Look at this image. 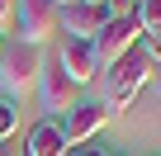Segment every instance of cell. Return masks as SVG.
<instances>
[{
  "label": "cell",
  "instance_id": "obj_19",
  "mask_svg": "<svg viewBox=\"0 0 161 156\" xmlns=\"http://www.w3.org/2000/svg\"><path fill=\"white\" fill-rule=\"evenodd\" d=\"M90 5H104V0H90Z\"/></svg>",
  "mask_w": 161,
  "mask_h": 156
},
{
  "label": "cell",
  "instance_id": "obj_1",
  "mask_svg": "<svg viewBox=\"0 0 161 156\" xmlns=\"http://www.w3.org/2000/svg\"><path fill=\"white\" fill-rule=\"evenodd\" d=\"M156 76V66L142 57V47H133L123 62H114L109 71H104V109H109V118H119L133 100H137V90Z\"/></svg>",
  "mask_w": 161,
  "mask_h": 156
},
{
  "label": "cell",
  "instance_id": "obj_3",
  "mask_svg": "<svg viewBox=\"0 0 161 156\" xmlns=\"http://www.w3.org/2000/svg\"><path fill=\"white\" fill-rule=\"evenodd\" d=\"M142 43V24L137 19H109L95 38V57H100V71H109L114 62H123L133 47Z\"/></svg>",
  "mask_w": 161,
  "mask_h": 156
},
{
  "label": "cell",
  "instance_id": "obj_7",
  "mask_svg": "<svg viewBox=\"0 0 161 156\" xmlns=\"http://www.w3.org/2000/svg\"><path fill=\"white\" fill-rule=\"evenodd\" d=\"M57 62H62V71L71 76L76 85H90L95 76H100V57H95V43H80V38H62V47H57Z\"/></svg>",
  "mask_w": 161,
  "mask_h": 156
},
{
  "label": "cell",
  "instance_id": "obj_14",
  "mask_svg": "<svg viewBox=\"0 0 161 156\" xmlns=\"http://www.w3.org/2000/svg\"><path fill=\"white\" fill-rule=\"evenodd\" d=\"M14 24V0H0V33Z\"/></svg>",
  "mask_w": 161,
  "mask_h": 156
},
{
  "label": "cell",
  "instance_id": "obj_12",
  "mask_svg": "<svg viewBox=\"0 0 161 156\" xmlns=\"http://www.w3.org/2000/svg\"><path fill=\"white\" fill-rule=\"evenodd\" d=\"M137 5H142V0H104L109 19H137Z\"/></svg>",
  "mask_w": 161,
  "mask_h": 156
},
{
  "label": "cell",
  "instance_id": "obj_17",
  "mask_svg": "<svg viewBox=\"0 0 161 156\" xmlns=\"http://www.w3.org/2000/svg\"><path fill=\"white\" fill-rule=\"evenodd\" d=\"M152 81H156V90H161V66H156V76H152Z\"/></svg>",
  "mask_w": 161,
  "mask_h": 156
},
{
  "label": "cell",
  "instance_id": "obj_18",
  "mask_svg": "<svg viewBox=\"0 0 161 156\" xmlns=\"http://www.w3.org/2000/svg\"><path fill=\"white\" fill-rule=\"evenodd\" d=\"M0 62H5V38H0Z\"/></svg>",
  "mask_w": 161,
  "mask_h": 156
},
{
  "label": "cell",
  "instance_id": "obj_20",
  "mask_svg": "<svg viewBox=\"0 0 161 156\" xmlns=\"http://www.w3.org/2000/svg\"><path fill=\"white\" fill-rule=\"evenodd\" d=\"M109 156H114V151H109Z\"/></svg>",
  "mask_w": 161,
  "mask_h": 156
},
{
  "label": "cell",
  "instance_id": "obj_13",
  "mask_svg": "<svg viewBox=\"0 0 161 156\" xmlns=\"http://www.w3.org/2000/svg\"><path fill=\"white\" fill-rule=\"evenodd\" d=\"M137 47H142V57H147L152 66H161V33H142Z\"/></svg>",
  "mask_w": 161,
  "mask_h": 156
},
{
  "label": "cell",
  "instance_id": "obj_15",
  "mask_svg": "<svg viewBox=\"0 0 161 156\" xmlns=\"http://www.w3.org/2000/svg\"><path fill=\"white\" fill-rule=\"evenodd\" d=\"M71 156H109V151H71Z\"/></svg>",
  "mask_w": 161,
  "mask_h": 156
},
{
  "label": "cell",
  "instance_id": "obj_11",
  "mask_svg": "<svg viewBox=\"0 0 161 156\" xmlns=\"http://www.w3.org/2000/svg\"><path fill=\"white\" fill-rule=\"evenodd\" d=\"M137 24H142V33H161V0H142L137 5Z\"/></svg>",
  "mask_w": 161,
  "mask_h": 156
},
{
  "label": "cell",
  "instance_id": "obj_16",
  "mask_svg": "<svg viewBox=\"0 0 161 156\" xmlns=\"http://www.w3.org/2000/svg\"><path fill=\"white\" fill-rule=\"evenodd\" d=\"M0 156H14V151H10V147H5V142H0Z\"/></svg>",
  "mask_w": 161,
  "mask_h": 156
},
{
  "label": "cell",
  "instance_id": "obj_6",
  "mask_svg": "<svg viewBox=\"0 0 161 156\" xmlns=\"http://www.w3.org/2000/svg\"><path fill=\"white\" fill-rule=\"evenodd\" d=\"M57 24L66 29V38H80V43H95L100 29L109 24V10L104 5H90V0H76V5H66L57 14Z\"/></svg>",
  "mask_w": 161,
  "mask_h": 156
},
{
  "label": "cell",
  "instance_id": "obj_2",
  "mask_svg": "<svg viewBox=\"0 0 161 156\" xmlns=\"http://www.w3.org/2000/svg\"><path fill=\"white\" fill-rule=\"evenodd\" d=\"M57 5L52 0H14V24H19V43L29 47H43L52 33H57Z\"/></svg>",
  "mask_w": 161,
  "mask_h": 156
},
{
  "label": "cell",
  "instance_id": "obj_4",
  "mask_svg": "<svg viewBox=\"0 0 161 156\" xmlns=\"http://www.w3.org/2000/svg\"><path fill=\"white\" fill-rule=\"evenodd\" d=\"M38 81H43V104H47L52 114H71V109L80 104V85L62 71V62H57V57H52V62H43Z\"/></svg>",
  "mask_w": 161,
  "mask_h": 156
},
{
  "label": "cell",
  "instance_id": "obj_8",
  "mask_svg": "<svg viewBox=\"0 0 161 156\" xmlns=\"http://www.w3.org/2000/svg\"><path fill=\"white\" fill-rule=\"evenodd\" d=\"M0 71H5V85H10V90H24L33 76L43 71V52L29 47V43H5V62H0Z\"/></svg>",
  "mask_w": 161,
  "mask_h": 156
},
{
  "label": "cell",
  "instance_id": "obj_9",
  "mask_svg": "<svg viewBox=\"0 0 161 156\" xmlns=\"http://www.w3.org/2000/svg\"><path fill=\"white\" fill-rule=\"evenodd\" d=\"M24 156H71V142L62 132V118H43L29 128V142H24Z\"/></svg>",
  "mask_w": 161,
  "mask_h": 156
},
{
  "label": "cell",
  "instance_id": "obj_10",
  "mask_svg": "<svg viewBox=\"0 0 161 156\" xmlns=\"http://www.w3.org/2000/svg\"><path fill=\"white\" fill-rule=\"evenodd\" d=\"M14 132H19V104L10 95H0V142H10Z\"/></svg>",
  "mask_w": 161,
  "mask_h": 156
},
{
  "label": "cell",
  "instance_id": "obj_5",
  "mask_svg": "<svg viewBox=\"0 0 161 156\" xmlns=\"http://www.w3.org/2000/svg\"><path fill=\"white\" fill-rule=\"evenodd\" d=\"M109 123V109L100 104V100H80L71 114H62V132H66V142H71V151L80 147V142H90V137H100V128Z\"/></svg>",
  "mask_w": 161,
  "mask_h": 156
}]
</instances>
